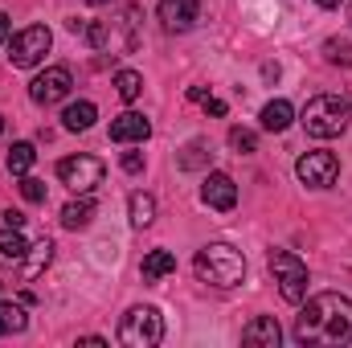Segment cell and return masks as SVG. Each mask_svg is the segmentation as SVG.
<instances>
[{
    "mask_svg": "<svg viewBox=\"0 0 352 348\" xmlns=\"http://www.w3.org/2000/svg\"><path fill=\"white\" fill-rule=\"evenodd\" d=\"M8 37H12V21H8V12L0 8V45H4Z\"/></svg>",
    "mask_w": 352,
    "mask_h": 348,
    "instance_id": "29",
    "label": "cell"
},
{
    "mask_svg": "<svg viewBox=\"0 0 352 348\" xmlns=\"http://www.w3.org/2000/svg\"><path fill=\"white\" fill-rule=\"evenodd\" d=\"M25 250H29V242H25L21 226H4V230H0V259L4 262H21L25 259Z\"/></svg>",
    "mask_w": 352,
    "mask_h": 348,
    "instance_id": "20",
    "label": "cell"
},
{
    "mask_svg": "<svg viewBox=\"0 0 352 348\" xmlns=\"http://www.w3.org/2000/svg\"><path fill=\"white\" fill-rule=\"evenodd\" d=\"M278 340H283V328H278L274 316H258L242 328V345L250 348H278Z\"/></svg>",
    "mask_w": 352,
    "mask_h": 348,
    "instance_id": "14",
    "label": "cell"
},
{
    "mask_svg": "<svg viewBox=\"0 0 352 348\" xmlns=\"http://www.w3.org/2000/svg\"><path fill=\"white\" fill-rule=\"evenodd\" d=\"M70 87H74L70 70H66V66H50L45 74H37V78H33L29 98H33L37 107H54V102H62V98L70 94Z\"/></svg>",
    "mask_w": 352,
    "mask_h": 348,
    "instance_id": "8",
    "label": "cell"
},
{
    "mask_svg": "<svg viewBox=\"0 0 352 348\" xmlns=\"http://www.w3.org/2000/svg\"><path fill=\"white\" fill-rule=\"evenodd\" d=\"M115 90H119L123 102H135V98L144 94V78H140L135 70H119V74H115Z\"/></svg>",
    "mask_w": 352,
    "mask_h": 348,
    "instance_id": "24",
    "label": "cell"
},
{
    "mask_svg": "<svg viewBox=\"0 0 352 348\" xmlns=\"http://www.w3.org/2000/svg\"><path fill=\"white\" fill-rule=\"evenodd\" d=\"M173 270H176V254H168V250H152V254L144 259V266H140L144 283H156V279H164V274H173Z\"/></svg>",
    "mask_w": 352,
    "mask_h": 348,
    "instance_id": "21",
    "label": "cell"
},
{
    "mask_svg": "<svg viewBox=\"0 0 352 348\" xmlns=\"http://www.w3.org/2000/svg\"><path fill=\"white\" fill-rule=\"evenodd\" d=\"M0 287H4V279H0Z\"/></svg>",
    "mask_w": 352,
    "mask_h": 348,
    "instance_id": "36",
    "label": "cell"
},
{
    "mask_svg": "<svg viewBox=\"0 0 352 348\" xmlns=\"http://www.w3.org/2000/svg\"><path fill=\"white\" fill-rule=\"evenodd\" d=\"M230 148L242 152V156H250V152H258V135L250 127H230Z\"/></svg>",
    "mask_w": 352,
    "mask_h": 348,
    "instance_id": "26",
    "label": "cell"
},
{
    "mask_svg": "<svg viewBox=\"0 0 352 348\" xmlns=\"http://www.w3.org/2000/svg\"><path fill=\"white\" fill-rule=\"evenodd\" d=\"M324 58L332 66H352V37H328L324 41Z\"/></svg>",
    "mask_w": 352,
    "mask_h": 348,
    "instance_id": "25",
    "label": "cell"
},
{
    "mask_svg": "<svg viewBox=\"0 0 352 348\" xmlns=\"http://www.w3.org/2000/svg\"><path fill=\"white\" fill-rule=\"evenodd\" d=\"M4 226H25V213H16V209H4Z\"/></svg>",
    "mask_w": 352,
    "mask_h": 348,
    "instance_id": "31",
    "label": "cell"
},
{
    "mask_svg": "<svg viewBox=\"0 0 352 348\" xmlns=\"http://www.w3.org/2000/svg\"><path fill=\"white\" fill-rule=\"evenodd\" d=\"M164 340V316L156 307H131L119 324V345L127 348H156Z\"/></svg>",
    "mask_w": 352,
    "mask_h": 348,
    "instance_id": "4",
    "label": "cell"
},
{
    "mask_svg": "<svg viewBox=\"0 0 352 348\" xmlns=\"http://www.w3.org/2000/svg\"><path fill=\"white\" fill-rule=\"evenodd\" d=\"M25 328H29L25 307H21V303L0 299V336H16V332H25Z\"/></svg>",
    "mask_w": 352,
    "mask_h": 348,
    "instance_id": "22",
    "label": "cell"
},
{
    "mask_svg": "<svg viewBox=\"0 0 352 348\" xmlns=\"http://www.w3.org/2000/svg\"><path fill=\"white\" fill-rule=\"evenodd\" d=\"M295 340L299 345H349L352 340V299L324 291L311 295L303 316L295 320Z\"/></svg>",
    "mask_w": 352,
    "mask_h": 348,
    "instance_id": "1",
    "label": "cell"
},
{
    "mask_svg": "<svg viewBox=\"0 0 352 348\" xmlns=\"http://www.w3.org/2000/svg\"><path fill=\"white\" fill-rule=\"evenodd\" d=\"M336 173H340V160H336L332 152H307V156H299V164H295V176H299L303 184H311V188L336 184Z\"/></svg>",
    "mask_w": 352,
    "mask_h": 348,
    "instance_id": "9",
    "label": "cell"
},
{
    "mask_svg": "<svg viewBox=\"0 0 352 348\" xmlns=\"http://www.w3.org/2000/svg\"><path fill=\"white\" fill-rule=\"evenodd\" d=\"M50 262H54V242H50V238H37V242H29L25 259L16 262V279H21V283H33V279L45 274Z\"/></svg>",
    "mask_w": 352,
    "mask_h": 348,
    "instance_id": "12",
    "label": "cell"
},
{
    "mask_svg": "<svg viewBox=\"0 0 352 348\" xmlns=\"http://www.w3.org/2000/svg\"><path fill=\"white\" fill-rule=\"evenodd\" d=\"M50 45H54L50 29H45V25H29V29H21V33L8 37V62H12L16 70H29V66H37V62L50 54Z\"/></svg>",
    "mask_w": 352,
    "mask_h": 348,
    "instance_id": "6",
    "label": "cell"
},
{
    "mask_svg": "<svg viewBox=\"0 0 352 348\" xmlns=\"http://www.w3.org/2000/svg\"><path fill=\"white\" fill-rule=\"evenodd\" d=\"M188 98H192V102H205V98H209V90H205V87H192V90H188Z\"/></svg>",
    "mask_w": 352,
    "mask_h": 348,
    "instance_id": "32",
    "label": "cell"
},
{
    "mask_svg": "<svg viewBox=\"0 0 352 348\" xmlns=\"http://www.w3.org/2000/svg\"><path fill=\"white\" fill-rule=\"evenodd\" d=\"M270 274H274L278 295H283L287 303H303V299H307V266H303L299 254L274 250V254H270Z\"/></svg>",
    "mask_w": 352,
    "mask_h": 348,
    "instance_id": "5",
    "label": "cell"
},
{
    "mask_svg": "<svg viewBox=\"0 0 352 348\" xmlns=\"http://www.w3.org/2000/svg\"><path fill=\"white\" fill-rule=\"evenodd\" d=\"M316 4H320V8H340L344 0H316Z\"/></svg>",
    "mask_w": 352,
    "mask_h": 348,
    "instance_id": "33",
    "label": "cell"
},
{
    "mask_svg": "<svg viewBox=\"0 0 352 348\" xmlns=\"http://www.w3.org/2000/svg\"><path fill=\"white\" fill-rule=\"evenodd\" d=\"M291 119H295V107H291L287 98H274V102H266L263 107V127L266 131H287Z\"/></svg>",
    "mask_w": 352,
    "mask_h": 348,
    "instance_id": "19",
    "label": "cell"
},
{
    "mask_svg": "<svg viewBox=\"0 0 352 348\" xmlns=\"http://www.w3.org/2000/svg\"><path fill=\"white\" fill-rule=\"evenodd\" d=\"M102 160L98 156H70V160H62L58 164V180L66 184V188H74V193H90V188H98L102 184Z\"/></svg>",
    "mask_w": 352,
    "mask_h": 348,
    "instance_id": "7",
    "label": "cell"
},
{
    "mask_svg": "<svg viewBox=\"0 0 352 348\" xmlns=\"http://www.w3.org/2000/svg\"><path fill=\"white\" fill-rule=\"evenodd\" d=\"M192 270H197V279L209 283V287H238V283L246 279V259H242L234 246H226V242H209V246L197 250Z\"/></svg>",
    "mask_w": 352,
    "mask_h": 348,
    "instance_id": "2",
    "label": "cell"
},
{
    "mask_svg": "<svg viewBox=\"0 0 352 348\" xmlns=\"http://www.w3.org/2000/svg\"><path fill=\"white\" fill-rule=\"evenodd\" d=\"M33 160H37V152H33V144H12L8 148V173L12 176H29V168H33Z\"/></svg>",
    "mask_w": 352,
    "mask_h": 348,
    "instance_id": "23",
    "label": "cell"
},
{
    "mask_svg": "<svg viewBox=\"0 0 352 348\" xmlns=\"http://www.w3.org/2000/svg\"><path fill=\"white\" fill-rule=\"evenodd\" d=\"M127 217H131L135 230H148V226L156 221V197H148V193H131V197H127Z\"/></svg>",
    "mask_w": 352,
    "mask_h": 348,
    "instance_id": "17",
    "label": "cell"
},
{
    "mask_svg": "<svg viewBox=\"0 0 352 348\" xmlns=\"http://www.w3.org/2000/svg\"><path fill=\"white\" fill-rule=\"evenodd\" d=\"M21 197L33 201V205H41V201H45V184L33 180V176H21Z\"/></svg>",
    "mask_w": 352,
    "mask_h": 348,
    "instance_id": "27",
    "label": "cell"
},
{
    "mask_svg": "<svg viewBox=\"0 0 352 348\" xmlns=\"http://www.w3.org/2000/svg\"><path fill=\"white\" fill-rule=\"evenodd\" d=\"M0 131H4V119H0Z\"/></svg>",
    "mask_w": 352,
    "mask_h": 348,
    "instance_id": "35",
    "label": "cell"
},
{
    "mask_svg": "<svg viewBox=\"0 0 352 348\" xmlns=\"http://www.w3.org/2000/svg\"><path fill=\"white\" fill-rule=\"evenodd\" d=\"M152 135V123L144 119V115H135V111H123L115 123H111V140L115 144H144Z\"/></svg>",
    "mask_w": 352,
    "mask_h": 348,
    "instance_id": "13",
    "label": "cell"
},
{
    "mask_svg": "<svg viewBox=\"0 0 352 348\" xmlns=\"http://www.w3.org/2000/svg\"><path fill=\"white\" fill-rule=\"evenodd\" d=\"M201 201H205L209 209H217V213H230V209L238 205V184H234V176L209 173L205 184H201Z\"/></svg>",
    "mask_w": 352,
    "mask_h": 348,
    "instance_id": "10",
    "label": "cell"
},
{
    "mask_svg": "<svg viewBox=\"0 0 352 348\" xmlns=\"http://www.w3.org/2000/svg\"><path fill=\"white\" fill-rule=\"evenodd\" d=\"M156 12H160V25L168 33H188L197 25V17H201V4L197 0H160Z\"/></svg>",
    "mask_w": 352,
    "mask_h": 348,
    "instance_id": "11",
    "label": "cell"
},
{
    "mask_svg": "<svg viewBox=\"0 0 352 348\" xmlns=\"http://www.w3.org/2000/svg\"><path fill=\"white\" fill-rule=\"evenodd\" d=\"M123 173H144V156L140 152H123Z\"/></svg>",
    "mask_w": 352,
    "mask_h": 348,
    "instance_id": "28",
    "label": "cell"
},
{
    "mask_svg": "<svg viewBox=\"0 0 352 348\" xmlns=\"http://www.w3.org/2000/svg\"><path fill=\"white\" fill-rule=\"evenodd\" d=\"M94 119H98V107L94 102H70L66 111H62V123H66V131H87V127H94Z\"/></svg>",
    "mask_w": 352,
    "mask_h": 348,
    "instance_id": "18",
    "label": "cell"
},
{
    "mask_svg": "<svg viewBox=\"0 0 352 348\" xmlns=\"http://www.w3.org/2000/svg\"><path fill=\"white\" fill-rule=\"evenodd\" d=\"M205 111H209V115H226V102H221V98H205Z\"/></svg>",
    "mask_w": 352,
    "mask_h": 348,
    "instance_id": "30",
    "label": "cell"
},
{
    "mask_svg": "<svg viewBox=\"0 0 352 348\" xmlns=\"http://www.w3.org/2000/svg\"><path fill=\"white\" fill-rule=\"evenodd\" d=\"M176 164H180L184 173H201V168L213 164V148H209L205 140H188V144L176 152Z\"/></svg>",
    "mask_w": 352,
    "mask_h": 348,
    "instance_id": "15",
    "label": "cell"
},
{
    "mask_svg": "<svg viewBox=\"0 0 352 348\" xmlns=\"http://www.w3.org/2000/svg\"><path fill=\"white\" fill-rule=\"evenodd\" d=\"M87 4H94V8H98V4H111V0H87Z\"/></svg>",
    "mask_w": 352,
    "mask_h": 348,
    "instance_id": "34",
    "label": "cell"
},
{
    "mask_svg": "<svg viewBox=\"0 0 352 348\" xmlns=\"http://www.w3.org/2000/svg\"><path fill=\"white\" fill-rule=\"evenodd\" d=\"M349 119H352V107L340 94H316V98H307V107H303V115H299L303 131L316 135V140L340 135V131L349 127Z\"/></svg>",
    "mask_w": 352,
    "mask_h": 348,
    "instance_id": "3",
    "label": "cell"
},
{
    "mask_svg": "<svg viewBox=\"0 0 352 348\" xmlns=\"http://www.w3.org/2000/svg\"><path fill=\"white\" fill-rule=\"evenodd\" d=\"M94 213H98V205L82 193L78 201H70V205L62 209V226H66V230H87L90 221H94Z\"/></svg>",
    "mask_w": 352,
    "mask_h": 348,
    "instance_id": "16",
    "label": "cell"
}]
</instances>
